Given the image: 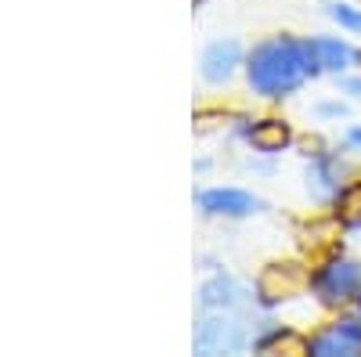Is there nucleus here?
Segmentation results:
<instances>
[{
  "mask_svg": "<svg viewBox=\"0 0 361 357\" xmlns=\"http://www.w3.org/2000/svg\"><path fill=\"white\" fill-rule=\"evenodd\" d=\"M304 285H307V271L300 263H267L257 282V292L264 303H282L289 296H296Z\"/></svg>",
  "mask_w": 361,
  "mask_h": 357,
  "instance_id": "nucleus-2",
  "label": "nucleus"
},
{
  "mask_svg": "<svg viewBox=\"0 0 361 357\" xmlns=\"http://www.w3.org/2000/svg\"><path fill=\"white\" fill-rule=\"evenodd\" d=\"M238 62V44H214L206 54H202V73H206V80H214V83H221V80H228L231 76V65Z\"/></svg>",
  "mask_w": 361,
  "mask_h": 357,
  "instance_id": "nucleus-7",
  "label": "nucleus"
},
{
  "mask_svg": "<svg viewBox=\"0 0 361 357\" xmlns=\"http://www.w3.org/2000/svg\"><path fill=\"white\" fill-rule=\"evenodd\" d=\"M257 350L260 353H293V357H304V353H314V343H307L304 336H296V332H271L267 339H260Z\"/></svg>",
  "mask_w": 361,
  "mask_h": 357,
  "instance_id": "nucleus-9",
  "label": "nucleus"
},
{
  "mask_svg": "<svg viewBox=\"0 0 361 357\" xmlns=\"http://www.w3.org/2000/svg\"><path fill=\"white\" fill-rule=\"evenodd\" d=\"M202 210L238 217V213H253V210H257V199H253V195H246V192L221 188V192H206V195H202Z\"/></svg>",
  "mask_w": 361,
  "mask_h": 357,
  "instance_id": "nucleus-5",
  "label": "nucleus"
},
{
  "mask_svg": "<svg viewBox=\"0 0 361 357\" xmlns=\"http://www.w3.org/2000/svg\"><path fill=\"white\" fill-rule=\"evenodd\" d=\"M314 353L318 357H336V353H361V325L357 321H343L340 329H329L325 336L314 339Z\"/></svg>",
  "mask_w": 361,
  "mask_h": 357,
  "instance_id": "nucleus-4",
  "label": "nucleus"
},
{
  "mask_svg": "<svg viewBox=\"0 0 361 357\" xmlns=\"http://www.w3.org/2000/svg\"><path fill=\"white\" fill-rule=\"evenodd\" d=\"M250 141L260 148V152H282V148L289 144V127L282 123V119H264V123H257L250 130Z\"/></svg>",
  "mask_w": 361,
  "mask_h": 357,
  "instance_id": "nucleus-8",
  "label": "nucleus"
},
{
  "mask_svg": "<svg viewBox=\"0 0 361 357\" xmlns=\"http://www.w3.org/2000/svg\"><path fill=\"white\" fill-rule=\"evenodd\" d=\"M307 54H311L314 69H347L354 62V51L340 40H311Z\"/></svg>",
  "mask_w": 361,
  "mask_h": 357,
  "instance_id": "nucleus-6",
  "label": "nucleus"
},
{
  "mask_svg": "<svg viewBox=\"0 0 361 357\" xmlns=\"http://www.w3.org/2000/svg\"><path fill=\"white\" fill-rule=\"evenodd\" d=\"M333 18H336L340 25H347V29H361V11H354V8H347V4H336V8H333Z\"/></svg>",
  "mask_w": 361,
  "mask_h": 357,
  "instance_id": "nucleus-11",
  "label": "nucleus"
},
{
  "mask_svg": "<svg viewBox=\"0 0 361 357\" xmlns=\"http://www.w3.org/2000/svg\"><path fill=\"white\" fill-rule=\"evenodd\" d=\"M307 73H318V69H314L311 54H307V44H296V40L267 44L253 54V62H250V83L260 94L293 91Z\"/></svg>",
  "mask_w": 361,
  "mask_h": 357,
  "instance_id": "nucleus-1",
  "label": "nucleus"
},
{
  "mask_svg": "<svg viewBox=\"0 0 361 357\" xmlns=\"http://www.w3.org/2000/svg\"><path fill=\"white\" fill-rule=\"evenodd\" d=\"M340 220L347 227L361 224V184H350L347 192H340Z\"/></svg>",
  "mask_w": 361,
  "mask_h": 357,
  "instance_id": "nucleus-10",
  "label": "nucleus"
},
{
  "mask_svg": "<svg viewBox=\"0 0 361 357\" xmlns=\"http://www.w3.org/2000/svg\"><path fill=\"white\" fill-rule=\"evenodd\" d=\"M314 289H318V296H322L329 307L347 303L350 296H357V289H361V271H357V263H347V260L329 263L325 271L318 275Z\"/></svg>",
  "mask_w": 361,
  "mask_h": 357,
  "instance_id": "nucleus-3",
  "label": "nucleus"
}]
</instances>
